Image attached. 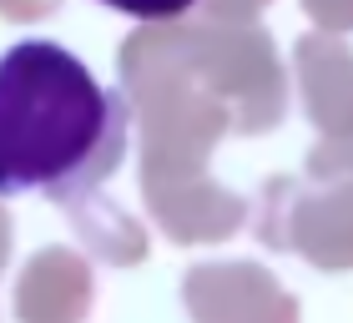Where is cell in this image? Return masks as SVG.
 Here are the masks:
<instances>
[{"label":"cell","mask_w":353,"mask_h":323,"mask_svg":"<svg viewBox=\"0 0 353 323\" xmlns=\"http://www.w3.org/2000/svg\"><path fill=\"white\" fill-rule=\"evenodd\" d=\"M101 6L121 10V15H137V21H172V15H187L197 0H101Z\"/></svg>","instance_id":"obj_2"},{"label":"cell","mask_w":353,"mask_h":323,"mask_svg":"<svg viewBox=\"0 0 353 323\" xmlns=\"http://www.w3.org/2000/svg\"><path fill=\"white\" fill-rule=\"evenodd\" d=\"M132 111L81 56L56 41H15L0 56V197H86L126 157Z\"/></svg>","instance_id":"obj_1"}]
</instances>
